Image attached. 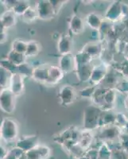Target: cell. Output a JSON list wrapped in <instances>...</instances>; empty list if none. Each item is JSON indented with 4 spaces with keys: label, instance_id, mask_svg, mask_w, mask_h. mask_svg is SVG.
<instances>
[{
    "label": "cell",
    "instance_id": "obj_1",
    "mask_svg": "<svg viewBox=\"0 0 128 159\" xmlns=\"http://www.w3.org/2000/svg\"><path fill=\"white\" fill-rule=\"evenodd\" d=\"M102 111L103 110L95 104L85 107L84 111V130L92 132L99 128Z\"/></svg>",
    "mask_w": 128,
    "mask_h": 159
},
{
    "label": "cell",
    "instance_id": "obj_2",
    "mask_svg": "<svg viewBox=\"0 0 128 159\" xmlns=\"http://www.w3.org/2000/svg\"><path fill=\"white\" fill-rule=\"evenodd\" d=\"M18 123L12 118L5 117L1 122L0 126V135L2 141L11 143L18 139Z\"/></svg>",
    "mask_w": 128,
    "mask_h": 159
},
{
    "label": "cell",
    "instance_id": "obj_3",
    "mask_svg": "<svg viewBox=\"0 0 128 159\" xmlns=\"http://www.w3.org/2000/svg\"><path fill=\"white\" fill-rule=\"evenodd\" d=\"M16 98L10 89H4L1 90L0 94V107L1 110L7 114H12L16 107Z\"/></svg>",
    "mask_w": 128,
    "mask_h": 159
},
{
    "label": "cell",
    "instance_id": "obj_4",
    "mask_svg": "<svg viewBox=\"0 0 128 159\" xmlns=\"http://www.w3.org/2000/svg\"><path fill=\"white\" fill-rule=\"evenodd\" d=\"M78 96L77 92L72 86L69 84L64 85L58 92L59 103L64 107L70 106L75 102Z\"/></svg>",
    "mask_w": 128,
    "mask_h": 159
},
{
    "label": "cell",
    "instance_id": "obj_5",
    "mask_svg": "<svg viewBox=\"0 0 128 159\" xmlns=\"http://www.w3.org/2000/svg\"><path fill=\"white\" fill-rule=\"evenodd\" d=\"M38 12V17L39 19L43 21L51 20L55 17L57 12L55 11L51 1H39L35 7Z\"/></svg>",
    "mask_w": 128,
    "mask_h": 159
},
{
    "label": "cell",
    "instance_id": "obj_6",
    "mask_svg": "<svg viewBox=\"0 0 128 159\" xmlns=\"http://www.w3.org/2000/svg\"><path fill=\"white\" fill-rule=\"evenodd\" d=\"M122 130H123L116 125L103 127L99 132L98 138L104 143H110V142L115 141L116 139H119L121 134L123 133Z\"/></svg>",
    "mask_w": 128,
    "mask_h": 159
},
{
    "label": "cell",
    "instance_id": "obj_7",
    "mask_svg": "<svg viewBox=\"0 0 128 159\" xmlns=\"http://www.w3.org/2000/svg\"><path fill=\"white\" fill-rule=\"evenodd\" d=\"M39 139L37 135H23L17 139L15 147L22 150L24 153L30 151L39 144Z\"/></svg>",
    "mask_w": 128,
    "mask_h": 159
},
{
    "label": "cell",
    "instance_id": "obj_8",
    "mask_svg": "<svg viewBox=\"0 0 128 159\" xmlns=\"http://www.w3.org/2000/svg\"><path fill=\"white\" fill-rule=\"evenodd\" d=\"M107 72H108V69L104 64H99L94 66L89 82L93 86H97L104 80L106 76H107Z\"/></svg>",
    "mask_w": 128,
    "mask_h": 159
},
{
    "label": "cell",
    "instance_id": "obj_9",
    "mask_svg": "<svg viewBox=\"0 0 128 159\" xmlns=\"http://www.w3.org/2000/svg\"><path fill=\"white\" fill-rule=\"evenodd\" d=\"M123 15V4L120 2H114L107 8L105 14V18L111 22H116L120 19Z\"/></svg>",
    "mask_w": 128,
    "mask_h": 159
},
{
    "label": "cell",
    "instance_id": "obj_10",
    "mask_svg": "<svg viewBox=\"0 0 128 159\" xmlns=\"http://www.w3.org/2000/svg\"><path fill=\"white\" fill-rule=\"evenodd\" d=\"M23 78L24 76L20 74L19 72H14L11 76L9 89L17 97L20 95H22L24 91L25 84H24Z\"/></svg>",
    "mask_w": 128,
    "mask_h": 159
},
{
    "label": "cell",
    "instance_id": "obj_11",
    "mask_svg": "<svg viewBox=\"0 0 128 159\" xmlns=\"http://www.w3.org/2000/svg\"><path fill=\"white\" fill-rule=\"evenodd\" d=\"M50 153V149L47 146L38 144L34 149L25 153V155L27 159H45L49 157Z\"/></svg>",
    "mask_w": 128,
    "mask_h": 159
},
{
    "label": "cell",
    "instance_id": "obj_12",
    "mask_svg": "<svg viewBox=\"0 0 128 159\" xmlns=\"http://www.w3.org/2000/svg\"><path fill=\"white\" fill-rule=\"evenodd\" d=\"M116 97H117V92L115 88L105 89L103 93V104L101 109L103 111L113 110L116 102Z\"/></svg>",
    "mask_w": 128,
    "mask_h": 159
},
{
    "label": "cell",
    "instance_id": "obj_13",
    "mask_svg": "<svg viewBox=\"0 0 128 159\" xmlns=\"http://www.w3.org/2000/svg\"><path fill=\"white\" fill-rule=\"evenodd\" d=\"M72 49V39L68 34L61 35L57 41V50L61 56L70 54Z\"/></svg>",
    "mask_w": 128,
    "mask_h": 159
},
{
    "label": "cell",
    "instance_id": "obj_14",
    "mask_svg": "<svg viewBox=\"0 0 128 159\" xmlns=\"http://www.w3.org/2000/svg\"><path fill=\"white\" fill-rule=\"evenodd\" d=\"M58 66L62 69L65 74H68L76 69V61L75 57L72 54H67L61 56L59 59Z\"/></svg>",
    "mask_w": 128,
    "mask_h": 159
},
{
    "label": "cell",
    "instance_id": "obj_15",
    "mask_svg": "<svg viewBox=\"0 0 128 159\" xmlns=\"http://www.w3.org/2000/svg\"><path fill=\"white\" fill-rule=\"evenodd\" d=\"M49 65H45L35 66L33 69L31 77L40 83L47 84L49 79Z\"/></svg>",
    "mask_w": 128,
    "mask_h": 159
},
{
    "label": "cell",
    "instance_id": "obj_16",
    "mask_svg": "<svg viewBox=\"0 0 128 159\" xmlns=\"http://www.w3.org/2000/svg\"><path fill=\"white\" fill-rule=\"evenodd\" d=\"M116 112H113L112 111H103L99 119V128L116 125Z\"/></svg>",
    "mask_w": 128,
    "mask_h": 159
},
{
    "label": "cell",
    "instance_id": "obj_17",
    "mask_svg": "<svg viewBox=\"0 0 128 159\" xmlns=\"http://www.w3.org/2000/svg\"><path fill=\"white\" fill-rule=\"evenodd\" d=\"M62 70L58 65H49V79L47 84H56L61 81L64 76Z\"/></svg>",
    "mask_w": 128,
    "mask_h": 159
},
{
    "label": "cell",
    "instance_id": "obj_18",
    "mask_svg": "<svg viewBox=\"0 0 128 159\" xmlns=\"http://www.w3.org/2000/svg\"><path fill=\"white\" fill-rule=\"evenodd\" d=\"M17 15L12 11H7L4 12L0 18L1 22V28L5 30L13 27L17 22Z\"/></svg>",
    "mask_w": 128,
    "mask_h": 159
},
{
    "label": "cell",
    "instance_id": "obj_19",
    "mask_svg": "<svg viewBox=\"0 0 128 159\" xmlns=\"http://www.w3.org/2000/svg\"><path fill=\"white\" fill-rule=\"evenodd\" d=\"M69 30L73 34H80L85 30V22L78 15H74L71 17L69 22Z\"/></svg>",
    "mask_w": 128,
    "mask_h": 159
},
{
    "label": "cell",
    "instance_id": "obj_20",
    "mask_svg": "<svg viewBox=\"0 0 128 159\" xmlns=\"http://www.w3.org/2000/svg\"><path fill=\"white\" fill-rule=\"evenodd\" d=\"M92 69L93 67H91V65H76V71L77 78L79 80L82 82L89 81L92 75Z\"/></svg>",
    "mask_w": 128,
    "mask_h": 159
},
{
    "label": "cell",
    "instance_id": "obj_21",
    "mask_svg": "<svg viewBox=\"0 0 128 159\" xmlns=\"http://www.w3.org/2000/svg\"><path fill=\"white\" fill-rule=\"evenodd\" d=\"M86 23L89 25V27L93 30H99L103 25V18L96 13H90L87 15L85 19Z\"/></svg>",
    "mask_w": 128,
    "mask_h": 159
},
{
    "label": "cell",
    "instance_id": "obj_22",
    "mask_svg": "<svg viewBox=\"0 0 128 159\" xmlns=\"http://www.w3.org/2000/svg\"><path fill=\"white\" fill-rule=\"evenodd\" d=\"M26 57L23 53H20V52H16V51L11 49L7 54V59L11 63L15 65L16 67H18L20 65H22V64L25 63V60H26Z\"/></svg>",
    "mask_w": 128,
    "mask_h": 159
},
{
    "label": "cell",
    "instance_id": "obj_23",
    "mask_svg": "<svg viewBox=\"0 0 128 159\" xmlns=\"http://www.w3.org/2000/svg\"><path fill=\"white\" fill-rule=\"evenodd\" d=\"M92 140H93V136L92 134V132L83 130L78 143H79L80 146L84 150H85L87 151L89 149V147H91V145L92 143Z\"/></svg>",
    "mask_w": 128,
    "mask_h": 159
},
{
    "label": "cell",
    "instance_id": "obj_24",
    "mask_svg": "<svg viewBox=\"0 0 128 159\" xmlns=\"http://www.w3.org/2000/svg\"><path fill=\"white\" fill-rule=\"evenodd\" d=\"M41 51V45L36 41H29L27 45V49L25 55L26 57H33L38 54Z\"/></svg>",
    "mask_w": 128,
    "mask_h": 159
},
{
    "label": "cell",
    "instance_id": "obj_25",
    "mask_svg": "<svg viewBox=\"0 0 128 159\" xmlns=\"http://www.w3.org/2000/svg\"><path fill=\"white\" fill-rule=\"evenodd\" d=\"M1 80H0V85H1V89H8L11 82V76H12L14 72L7 70V69L3 67H1Z\"/></svg>",
    "mask_w": 128,
    "mask_h": 159
},
{
    "label": "cell",
    "instance_id": "obj_26",
    "mask_svg": "<svg viewBox=\"0 0 128 159\" xmlns=\"http://www.w3.org/2000/svg\"><path fill=\"white\" fill-rule=\"evenodd\" d=\"M112 147L109 146L108 143H104V142L99 146V149H98L99 159H111V157H112Z\"/></svg>",
    "mask_w": 128,
    "mask_h": 159
},
{
    "label": "cell",
    "instance_id": "obj_27",
    "mask_svg": "<svg viewBox=\"0 0 128 159\" xmlns=\"http://www.w3.org/2000/svg\"><path fill=\"white\" fill-rule=\"evenodd\" d=\"M38 18V12H37L36 8H34L32 7H30L27 11L22 15V21L26 23H31V22H34Z\"/></svg>",
    "mask_w": 128,
    "mask_h": 159
},
{
    "label": "cell",
    "instance_id": "obj_28",
    "mask_svg": "<svg viewBox=\"0 0 128 159\" xmlns=\"http://www.w3.org/2000/svg\"><path fill=\"white\" fill-rule=\"evenodd\" d=\"M30 7V6L29 2H26V1H17L16 4L12 9V11L16 15L22 16L24 13L27 11Z\"/></svg>",
    "mask_w": 128,
    "mask_h": 159
},
{
    "label": "cell",
    "instance_id": "obj_29",
    "mask_svg": "<svg viewBox=\"0 0 128 159\" xmlns=\"http://www.w3.org/2000/svg\"><path fill=\"white\" fill-rule=\"evenodd\" d=\"M28 42H25L22 39H16L12 43V49L16 52L25 54L27 49Z\"/></svg>",
    "mask_w": 128,
    "mask_h": 159
},
{
    "label": "cell",
    "instance_id": "obj_30",
    "mask_svg": "<svg viewBox=\"0 0 128 159\" xmlns=\"http://www.w3.org/2000/svg\"><path fill=\"white\" fill-rule=\"evenodd\" d=\"M84 52L89 55L91 57H95L100 52V46L97 44L95 43H89L85 45V47L83 49Z\"/></svg>",
    "mask_w": 128,
    "mask_h": 159
},
{
    "label": "cell",
    "instance_id": "obj_31",
    "mask_svg": "<svg viewBox=\"0 0 128 159\" xmlns=\"http://www.w3.org/2000/svg\"><path fill=\"white\" fill-rule=\"evenodd\" d=\"M111 159H128V151L119 146L112 150Z\"/></svg>",
    "mask_w": 128,
    "mask_h": 159
},
{
    "label": "cell",
    "instance_id": "obj_32",
    "mask_svg": "<svg viewBox=\"0 0 128 159\" xmlns=\"http://www.w3.org/2000/svg\"><path fill=\"white\" fill-rule=\"evenodd\" d=\"M24 155H25V153L22 150L15 147L14 148L8 150L7 154L3 159H22Z\"/></svg>",
    "mask_w": 128,
    "mask_h": 159
},
{
    "label": "cell",
    "instance_id": "obj_33",
    "mask_svg": "<svg viewBox=\"0 0 128 159\" xmlns=\"http://www.w3.org/2000/svg\"><path fill=\"white\" fill-rule=\"evenodd\" d=\"M97 87L96 86H89L85 89H81L78 92V95L81 98H85V99H92L94 96V93L96 92Z\"/></svg>",
    "mask_w": 128,
    "mask_h": 159
},
{
    "label": "cell",
    "instance_id": "obj_34",
    "mask_svg": "<svg viewBox=\"0 0 128 159\" xmlns=\"http://www.w3.org/2000/svg\"><path fill=\"white\" fill-rule=\"evenodd\" d=\"M128 123V118L122 112H116V125L118 126L119 128L122 130L124 129L126 124Z\"/></svg>",
    "mask_w": 128,
    "mask_h": 159
},
{
    "label": "cell",
    "instance_id": "obj_35",
    "mask_svg": "<svg viewBox=\"0 0 128 159\" xmlns=\"http://www.w3.org/2000/svg\"><path fill=\"white\" fill-rule=\"evenodd\" d=\"M115 89L116 92L122 94L128 95V80H123L116 84Z\"/></svg>",
    "mask_w": 128,
    "mask_h": 159
},
{
    "label": "cell",
    "instance_id": "obj_36",
    "mask_svg": "<svg viewBox=\"0 0 128 159\" xmlns=\"http://www.w3.org/2000/svg\"><path fill=\"white\" fill-rule=\"evenodd\" d=\"M34 67H32L31 65L27 64L26 62L22 64V65L18 66V69L19 71V73L22 75L23 76H32V72Z\"/></svg>",
    "mask_w": 128,
    "mask_h": 159
},
{
    "label": "cell",
    "instance_id": "obj_37",
    "mask_svg": "<svg viewBox=\"0 0 128 159\" xmlns=\"http://www.w3.org/2000/svg\"><path fill=\"white\" fill-rule=\"evenodd\" d=\"M119 146L126 151H128V134L126 133H122L119 139Z\"/></svg>",
    "mask_w": 128,
    "mask_h": 159
},
{
    "label": "cell",
    "instance_id": "obj_38",
    "mask_svg": "<svg viewBox=\"0 0 128 159\" xmlns=\"http://www.w3.org/2000/svg\"><path fill=\"white\" fill-rule=\"evenodd\" d=\"M51 2H52L53 6L55 11H56L57 14L58 11L62 9V7H63L66 2H68V1H61V0L59 1V0H57V1H51Z\"/></svg>",
    "mask_w": 128,
    "mask_h": 159
},
{
    "label": "cell",
    "instance_id": "obj_39",
    "mask_svg": "<svg viewBox=\"0 0 128 159\" xmlns=\"http://www.w3.org/2000/svg\"><path fill=\"white\" fill-rule=\"evenodd\" d=\"M7 38V30L1 28V43H4L6 42V40Z\"/></svg>",
    "mask_w": 128,
    "mask_h": 159
},
{
    "label": "cell",
    "instance_id": "obj_40",
    "mask_svg": "<svg viewBox=\"0 0 128 159\" xmlns=\"http://www.w3.org/2000/svg\"><path fill=\"white\" fill-rule=\"evenodd\" d=\"M9 150L4 148L3 146H1L0 147V156H1V159H3L6 157V155L7 154V152Z\"/></svg>",
    "mask_w": 128,
    "mask_h": 159
},
{
    "label": "cell",
    "instance_id": "obj_41",
    "mask_svg": "<svg viewBox=\"0 0 128 159\" xmlns=\"http://www.w3.org/2000/svg\"><path fill=\"white\" fill-rule=\"evenodd\" d=\"M124 107L126 110H128V95L126 96V99L124 100Z\"/></svg>",
    "mask_w": 128,
    "mask_h": 159
},
{
    "label": "cell",
    "instance_id": "obj_42",
    "mask_svg": "<svg viewBox=\"0 0 128 159\" xmlns=\"http://www.w3.org/2000/svg\"><path fill=\"white\" fill-rule=\"evenodd\" d=\"M78 159H91V158L89 157V156L87 155L86 153H85V154H84L83 156H81V157H79V158H78Z\"/></svg>",
    "mask_w": 128,
    "mask_h": 159
},
{
    "label": "cell",
    "instance_id": "obj_43",
    "mask_svg": "<svg viewBox=\"0 0 128 159\" xmlns=\"http://www.w3.org/2000/svg\"><path fill=\"white\" fill-rule=\"evenodd\" d=\"M123 130H124V133L128 134V123H127V124H126V127H124V129H123Z\"/></svg>",
    "mask_w": 128,
    "mask_h": 159
},
{
    "label": "cell",
    "instance_id": "obj_44",
    "mask_svg": "<svg viewBox=\"0 0 128 159\" xmlns=\"http://www.w3.org/2000/svg\"><path fill=\"white\" fill-rule=\"evenodd\" d=\"M22 159H27V157H25V155H24L23 157H22Z\"/></svg>",
    "mask_w": 128,
    "mask_h": 159
}]
</instances>
